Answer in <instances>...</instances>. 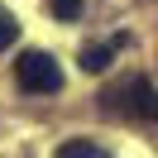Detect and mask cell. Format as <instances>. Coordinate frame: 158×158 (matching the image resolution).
Returning a JSON list of instances; mask_svg holds the SVG:
<instances>
[{"label":"cell","mask_w":158,"mask_h":158,"mask_svg":"<svg viewBox=\"0 0 158 158\" xmlns=\"http://www.w3.org/2000/svg\"><path fill=\"white\" fill-rule=\"evenodd\" d=\"M15 39H19V19H15V15H10V10H0V53L10 48V43H15Z\"/></svg>","instance_id":"5b68a950"},{"label":"cell","mask_w":158,"mask_h":158,"mask_svg":"<svg viewBox=\"0 0 158 158\" xmlns=\"http://www.w3.org/2000/svg\"><path fill=\"white\" fill-rule=\"evenodd\" d=\"M125 43H129L125 34H115V39H106V43H96V48H86V53H81V67H86V72H106L110 58H115Z\"/></svg>","instance_id":"3957f363"},{"label":"cell","mask_w":158,"mask_h":158,"mask_svg":"<svg viewBox=\"0 0 158 158\" xmlns=\"http://www.w3.org/2000/svg\"><path fill=\"white\" fill-rule=\"evenodd\" d=\"M48 10L58 15L62 24H72V19H77V15H81V0H48Z\"/></svg>","instance_id":"8992f818"},{"label":"cell","mask_w":158,"mask_h":158,"mask_svg":"<svg viewBox=\"0 0 158 158\" xmlns=\"http://www.w3.org/2000/svg\"><path fill=\"white\" fill-rule=\"evenodd\" d=\"M106 110L110 115H129V120H158V91L148 77H129L120 86H110L106 96Z\"/></svg>","instance_id":"6da1fadb"},{"label":"cell","mask_w":158,"mask_h":158,"mask_svg":"<svg viewBox=\"0 0 158 158\" xmlns=\"http://www.w3.org/2000/svg\"><path fill=\"white\" fill-rule=\"evenodd\" d=\"M58 158H110L101 144H91V139H62L58 144Z\"/></svg>","instance_id":"277c9868"},{"label":"cell","mask_w":158,"mask_h":158,"mask_svg":"<svg viewBox=\"0 0 158 158\" xmlns=\"http://www.w3.org/2000/svg\"><path fill=\"white\" fill-rule=\"evenodd\" d=\"M15 81H19V91H29V96H53V91H62V67H58L53 53L29 48L15 62Z\"/></svg>","instance_id":"7a4b0ae2"}]
</instances>
